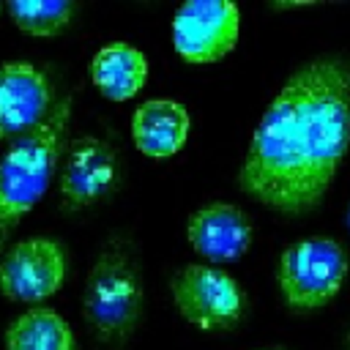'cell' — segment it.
Wrapping results in <instances>:
<instances>
[{
  "label": "cell",
  "mask_w": 350,
  "mask_h": 350,
  "mask_svg": "<svg viewBox=\"0 0 350 350\" xmlns=\"http://www.w3.org/2000/svg\"><path fill=\"white\" fill-rule=\"evenodd\" d=\"M55 109L49 77L27 60L0 63V142L38 129Z\"/></svg>",
  "instance_id": "9"
},
{
  "label": "cell",
  "mask_w": 350,
  "mask_h": 350,
  "mask_svg": "<svg viewBox=\"0 0 350 350\" xmlns=\"http://www.w3.org/2000/svg\"><path fill=\"white\" fill-rule=\"evenodd\" d=\"M5 11L22 33L57 36L71 25L77 14V3L74 0H11L5 3Z\"/></svg>",
  "instance_id": "14"
},
{
  "label": "cell",
  "mask_w": 350,
  "mask_h": 350,
  "mask_svg": "<svg viewBox=\"0 0 350 350\" xmlns=\"http://www.w3.org/2000/svg\"><path fill=\"white\" fill-rule=\"evenodd\" d=\"M90 79L104 98L129 101L145 88L148 57L126 41L104 44L90 60Z\"/></svg>",
  "instance_id": "12"
},
{
  "label": "cell",
  "mask_w": 350,
  "mask_h": 350,
  "mask_svg": "<svg viewBox=\"0 0 350 350\" xmlns=\"http://www.w3.org/2000/svg\"><path fill=\"white\" fill-rule=\"evenodd\" d=\"M347 230H350V208H347Z\"/></svg>",
  "instance_id": "17"
},
{
  "label": "cell",
  "mask_w": 350,
  "mask_h": 350,
  "mask_svg": "<svg viewBox=\"0 0 350 350\" xmlns=\"http://www.w3.org/2000/svg\"><path fill=\"white\" fill-rule=\"evenodd\" d=\"M5 350H77V336L63 314L49 306H33L8 323Z\"/></svg>",
  "instance_id": "13"
},
{
  "label": "cell",
  "mask_w": 350,
  "mask_h": 350,
  "mask_svg": "<svg viewBox=\"0 0 350 350\" xmlns=\"http://www.w3.org/2000/svg\"><path fill=\"white\" fill-rule=\"evenodd\" d=\"M66 271L68 257L57 238H22L0 254V293L8 301L41 304L63 287Z\"/></svg>",
  "instance_id": "6"
},
{
  "label": "cell",
  "mask_w": 350,
  "mask_h": 350,
  "mask_svg": "<svg viewBox=\"0 0 350 350\" xmlns=\"http://www.w3.org/2000/svg\"><path fill=\"white\" fill-rule=\"evenodd\" d=\"M68 118L71 96H63L38 129L16 137L0 153V254L19 219L38 205L60 170Z\"/></svg>",
  "instance_id": "2"
},
{
  "label": "cell",
  "mask_w": 350,
  "mask_h": 350,
  "mask_svg": "<svg viewBox=\"0 0 350 350\" xmlns=\"http://www.w3.org/2000/svg\"><path fill=\"white\" fill-rule=\"evenodd\" d=\"M345 347L350 350V328H347V336H345Z\"/></svg>",
  "instance_id": "16"
},
{
  "label": "cell",
  "mask_w": 350,
  "mask_h": 350,
  "mask_svg": "<svg viewBox=\"0 0 350 350\" xmlns=\"http://www.w3.org/2000/svg\"><path fill=\"white\" fill-rule=\"evenodd\" d=\"M186 238L208 262H232L243 257L254 241L249 213L235 202H208L189 216Z\"/></svg>",
  "instance_id": "10"
},
{
  "label": "cell",
  "mask_w": 350,
  "mask_h": 350,
  "mask_svg": "<svg viewBox=\"0 0 350 350\" xmlns=\"http://www.w3.org/2000/svg\"><path fill=\"white\" fill-rule=\"evenodd\" d=\"M350 148V60L320 55L295 68L262 112L238 186L271 211L298 216L328 194Z\"/></svg>",
  "instance_id": "1"
},
{
  "label": "cell",
  "mask_w": 350,
  "mask_h": 350,
  "mask_svg": "<svg viewBox=\"0 0 350 350\" xmlns=\"http://www.w3.org/2000/svg\"><path fill=\"white\" fill-rule=\"evenodd\" d=\"M347 276V252L331 235H309L279 257V290L290 309L312 312L328 304Z\"/></svg>",
  "instance_id": "4"
},
{
  "label": "cell",
  "mask_w": 350,
  "mask_h": 350,
  "mask_svg": "<svg viewBox=\"0 0 350 350\" xmlns=\"http://www.w3.org/2000/svg\"><path fill=\"white\" fill-rule=\"evenodd\" d=\"M260 350H290V347H284V345H268V347H260Z\"/></svg>",
  "instance_id": "15"
},
{
  "label": "cell",
  "mask_w": 350,
  "mask_h": 350,
  "mask_svg": "<svg viewBox=\"0 0 350 350\" xmlns=\"http://www.w3.org/2000/svg\"><path fill=\"white\" fill-rule=\"evenodd\" d=\"M145 287L137 254L123 241H109L88 271L82 290V317L93 336L107 345L126 342L139 325Z\"/></svg>",
  "instance_id": "3"
},
{
  "label": "cell",
  "mask_w": 350,
  "mask_h": 350,
  "mask_svg": "<svg viewBox=\"0 0 350 350\" xmlns=\"http://www.w3.org/2000/svg\"><path fill=\"white\" fill-rule=\"evenodd\" d=\"M0 11H3V5H0Z\"/></svg>",
  "instance_id": "18"
},
{
  "label": "cell",
  "mask_w": 350,
  "mask_h": 350,
  "mask_svg": "<svg viewBox=\"0 0 350 350\" xmlns=\"http://www.w3.org/2000/svg\"><path fill=\"white\" fill-rule=\"evenodd\" d=\"M241 11L230 0H191L172 16L175 52L189 63H216L238 44Z\"/></svg>",
  "instance_id": "7"
},
{
  "label": "cell",
  "mask_w": 350,
  "mask_h": 350,
  "mask_svg": "<svg viewBox=\"0 0 350 350\" xmlns=\"http://www.w3.org/2000/svg\"><path fill=\"white\" fill-rule=\"evenodd\" d=\"M189 129H191L189 109L180 101H172V98L142 101L131 115L134 145L148 159L175 156L186 145Z\"/></svg>",
  "instance_id": "11"
},
{
  "label": "cell",
  "mask_w": 350,
  "mask_h": 350,
  "mask_svg": "<svg viewBox=\"0 0 350 350\" xmlns=\"http://www.w3.org/2000/svg\"><path fill=\"white\" fill-rule=\"evenodd\" d=\"M170 290L180 317L200 331H227L246 309V293L238 279L211 262L183 265L172 276Z\"/></svg>",
  "instance_id": "5"
},
{
  "label": "cell",
  "mask_w": 350,
  "mask_h": 350,
  "mask_svg": "<svg viewBox=\"0 0 350 350\" xmlns=\"http://www.w3.org/2000/svg\"><path fill=\"white\" fill-rule=\"evenodd\" d=\"M120 178V159L118 150L101 137H77L66 150L57 170L60 202L66 211H82L96 205Z\"/></svg>",
  "instance_id": "8"
}]
</instances>
